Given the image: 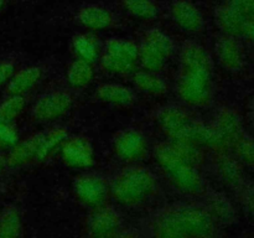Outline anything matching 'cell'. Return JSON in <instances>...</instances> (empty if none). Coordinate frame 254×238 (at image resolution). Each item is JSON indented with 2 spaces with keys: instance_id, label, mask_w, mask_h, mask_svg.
<instances>
[{
  "instance_id": "cell-1",
  "label": "cell",
  "mask_w": 254,
  "mask_h": 238,
  "mask_svg": "<svg viewBox=\"0 0 254 238\" xmlns=\"http://www.w3.org/2000/svg\"><path fill=\"white\" fill-rule=\"evenodd\" d=\"M218 225L203 205L175 203L166 206L151 217L149 230L161 238L212 237Z\"/></svg>"
},
{
  "instance_id": "cell-2",
  "label": "cell",
  "mask_w": 254,
  "mask_h": 238,
  "mask_svg": "<svg viewBox=\"0 0 254 238\" xmlns=\"http://www.w3.org/2000/svg\"><path fill=\"white\" fill-rule=\"evenodd\" d=\"M156 188L158 182L153 171L135 163L118 171L109 183L114 200L128 207L145 203L155 195Z\"/></svg>"
},
{
  "instance_id": "cell-3",
  "label": "cell",
  "mask_w": 254,
  "mask_h": 238,
  "mask_svg": "<svg viewBox=\"0 0 254 238\" xmlns=\"http://www.w3.org/2000/svg\"><path fill=\"white\" fill-rule=\"evenodd\" d=\"M154 158L159 168L179 192L188 196H201L205 193L206 183L198 168L180 158L169 141H163L155 145Z\"/></svg>"
},
{
  "instance_id": "cell-4",
  "label": "cell",
  "mask_w": 254,
  "mask_h": 238,
  "mask_svg": "<svg viewBox=\"0 0 254 238\" xmlns=\"http://www.w3.org/2000/svg\"><path fill=\"white\" fill-rule=\"evenodd\" d=\"M176 92L188 106L195 108L210 106L213 97L212 72L181 69L176 82Z\"/></svg>"
},
{
  "instance_id": "cell-5",
  "label": "cell",
  "mask_w": 254,
  "mask_h": 238,
  "mask_svg": "<svg viewBox=\"0 0 254 238\" xmlns=\"http://www.w3.org/2000/svg\"><path fill=\"white\" fill-rule=\"evenodd\" d=\"M195 119L185 108L176 104L163 107L156 114V123L169 140H190Z\"/></svg>"
},
{
  "instance_id": "cell-6",
  "label": "cell",
  "mask_w": 254,
  "mask_h": 238,
  "mask_svg": "<svg viewBox=\"0 0 254 238\" xmlns=\"http://www.w3.org/2000/svg\"><path fill=\"white\" fill-rule=\"evenodd\" d=\"M73 106V97L64 89H55L42 94L34 103L31 108V116L35 120L52 121L61 118Z\"/></svg>"
},
{
  "instance_id": "cell-7",
  "label": "cell",
  "mask_w": 254,
  "mask_h": 238,
  "mask_svg": "<svg viewBox=\"0 0 254 238\" xmlns=\"http://www.w3.org/2000/svg\"><path fill=\"white\" fill-rule=\"evenodd\" d=\"M113 149L121 160L134 164L145 158L148 153V141L140 130L126 128L119 130L114 136Z\"/></svg>"
},
{
  "instance_id": "cell-8",
  "label": "cell",
  "mask_w": 254,
  "mask_h": 238,
  "mask_svg": "<svg viewBox=\"0 0 254 238\" xmlns=\"http://www.w3.org/2000/svg\"><path fill=\"white\" fill-rule=\"evenodd\" d=\"M73 191L82 203L92 208L104 205L111 193L109 183L97 174L77 176L73 181Z\"/></svg>"
},
{
  "instance_id": "cell-9",
  "label": "cell",
  "mask_w": 254,
  "mask_h": 238,
  "mask_svg": "<svg viewBox=\"0 0 254 238\" xmlns=\"http://www.w3.org/2000/svg\"><path fill=\"white\" fill-rule=\"evenodd\" d=\"M87 230L93 237H116L123 230V221L116 208L104 203L89 213Z\"/></svg>"
},
{
  "instance_id": "cell-10",
  "label": "cell",
  "mask_w": 254,
  "mask_h": 238,
  "mask_svg": "<svg viewBox=\"0 0 254 238\" xmlns=\"http://www.w3.org/2000/svg\"><path fill=\"white\" fill-rule=\"evenodd\" d=\"M217 61L226 71L240 72L245 67L246 54L243 45L238 37L222 34L215 44Z\"/></svg>"
},
{
  "instance_id": "cell-11",
  "label": "cell",
  "mask_w": 254,
  "mask_h": 238,
  "mask_svg": "<svg viewBox=\"0 0 254 238\" xmlns=\"http://www.w3.org/2000/svg\"><path fill=\"white\" fill-rule=\"evenodd\" d=\"M212 124L221 135V138L227 144L230 151L233 144L246 133L242 117L236 109L231 108V107L218 108L216 111L215 117H213Z\"/></svg>"
},
{
  "instance_id": "cell-12",
  "label": "cell",
  "mask_w": 254,
  "mask_h": 238,
  "mask_svg": "<svg viewBox=\"0 0 254 238\" xmlns=\"http://www.w3.org/2000/svg\"><path fill=\"white\" fill-rule=\"evenodd\" d=\"M64 163L73 168H89L94 163V150L84 136H67L60 146Z\"/></svg>"
},
{
  "instance_id": "cell-13",
  "label": "cell",
  "mask_w": 254,
  "mask_h": 238,
  "mask_svg": "<svg viewBox=\"0 0 254 238\" xmlns=\"http://www.w3.org/2000/svg\"><path fill=\"white\" fill-rule=\"evenodd\" d=\"M213 166L217 178L235 192L245 183L246 176L243 165L231 151L215 154Z\"/></svg>"
},
{
  "instance_id": "cell-14",
  "label": "cell",
  "mask_w": 254,
  "mask_h": 238,
  "mask_svg": "<svg viewBox=\"0 0 254 238\" xmlns=\"http://www.w3.org/2000/svg\"><path fill=\"white\" fill-rule=\"evenodd\" d=\"M203 196H205L203 206H205L206 210L208 211L211 217L216 221L217 225L230 226L236 222V220H237L236 208L225 193L206 190Z\"/></svg>"
},
{
  "instance_id": "cell-15",
  "label": "cell",
  "mask_w": 254,
  "mask_h": 238,
  "mask_svg": "<svg viewBox=\"0 0 254 238\" xmlns=\"http://www.w3.org/2000/svg\"><path fill=\"white\" fill-rule=\"evenodd\" d=\"M42 136H44V131H40L34 135H30L29 138L24 139V140H19L12 148H10L5 153L6 154L7 169L20 168V166L32 161L34 159L36 160Z\"/></svg>"
},
{
  "instance_id": "cell-16",
  "label": "cell",
  "mask_w": 254,
  "mask_h": 238,
  "mask_svg": "<svg viewBox=\"0 0 254 238\" xmlns=\"http://www.w3.org/2000/svg\"><path fill=\"white\" fill-rule=\"evenodd\" d=\"M171 16L179 27L188 32H198L203 29V17L200 10L188 0H178L171 6Z\"/></svg>"
},
{
  "instance_id": "cell-17",
  "label": "cell",
  "mask_w": 254,
  "mask_h": 238,
  "mask_svg": "<svg viewBox=\"0 0 254 238\" xmlns=\"http://www.w3.org/2000/svg\"><path fill=\"white\" fill-rule=\"evenodd\" d=\"M181 68L212 72V59L203 46L195 41L184 42L180 50Z\"/></svg>"
},
{
  "instance_id": "cell-18",
  "label": "cell",
  "mask_w": 254,
  "mask_h": 238,
  "mask_svg": "<svg viewBox=\"0 0 254 238\" xmlns=\"http://www.w3.org/2000/svg\"><path fill=\"white\" fill-rule=\"evenodd\" d=\"M42 71L37 66H29L15 71L5 86V96H25L37 84Z\"/></svg>"
},
{
  "instance_id": "cell-19",
  "label": "cell",
  "mask_w": 254,
  "mask_h": 238,
  "mask_svg": "<svg viewBox=\"0 0 254 238\" xmlns=\"http://www.w3.org/2000/svg\"><path fill=\"white\" fill-rule=\"evenodd\" d=\"M96 96L99 101L114 106L128 107L135 102V93L133 89L121 83H104L97 88Z\"/></svg>"
},
{
  "instance_id": "cell-20",
  "label": "cell",
  "mask_w": 254,
  "mask_h": 238,
  "mask_svg": "<svg viewBox=\"0 0 254 238\" xmlns=\"http://www.w3.org/2000/svg\"><path fill=\"white\" fill-rule=\"evenodd\" d=\"M215 17L216 24L220 27L222 34L241 39L243 26H245V22L247 19H245L240 12L236 11L230 5L225 4L216 9Z\"/></svg>"
},
{
  "instance_id": "cell-21",
  "label": "cell",
  "mask_w": 254,
  "mask_h": 238,
  "mask_svg": "<svg viewBox=\"0 0 254 238\" xmlns=\"http://www.w3.org/2000/svg\"><path fill=\"white\" fill-rule=\"evenodd\" d=\"M77 20L84 27L91 30H104L113 22L112 14L98 5H88L82 7L77 14Z\"/></svg>"
},
{
  "instance_id": "cell-22",
  "label": "cell",
  "mask_w": 254,
  "mask_h": 238,
  "mask_svg": "<svg viewBox=\"0 0 254 238\" xmlns=\"http://www.w3.org/2000/svg\"><path fill=\"white\" fill-rule=\"evenodd\" d=\"M133 82L139 91L150 96H163L168 91V84L163 77L159 76L158 72L144 68L140 71H134Z\"/></svg>"
},
{
  "instance_id": "cell-23",
  "label": "cell",
  "mask_w": 254,
  "mask_h": 238,
  "mask_svg": "<svg viewBox=\"0 0 254 238\" xmlns=\"http://www.w3.org/2000/svg\"><path fill=\"white\" fill-rule=\"evenodd\" d=\"M21 235V213L16 206L6 205L0 211V238H16Z\"/></svg>"
},
{
  "instance_id": "cell-24",
  "label": "cell",
  "mask_w": 254,
  "mask_h": 238,
  "mask_svg": "<svg viewBox=\"0 0 254 238\" xmlns=\"http://www.w3.org/2000/svg\"><path fill=\"white\" fill-rule=\"evenodd\" d=\"M93 67L92 63L84 60L76 59L67 69V81L73 88H84L93 79Z\"/></svg>"
},
{
  "instance_id": "cell-25",
  "label": "cell",
  "mask_w": 254,
  "mask_h": 238,
  "mask_svg": "<svg viewBox=\"0 0 254 238\" xmlns=\"http://www.w3.org/2000/svg\"><path fill=\"white\" fill-rule=\"evenodd\" d=\"M138 51L139 46L130 40L111 39L104 45V52L134 64L138 62Z\"/></svg>"
},
{
  "instance_id": "cell-26",
  "label": "cell",
  "mask_w": 254,
  "mask_h": 238,
  "mask_svg": "<svg viewBox=\"0 0 254 238\" xmlns=\"http://www.w3.org/2000/svg\"><path fill=\"white\" fill-rule=\"evenodd\" d=\"M72 49L76 54L77 59L93 63L99 56L98 41L94 36L89 34H79L72 40Z\"/></svg>"
},
{
  "instance_id": "cell-27",
  "label": "cell",
  "mask_w": 254,
  "mask_h": 238,
  "mask_svg": "<svg viewBox=\"0 0 254 238\" xmlns=\"http://www.w3.org/2000/svg\"><path fill=\"white\" fill-rule=\"evenodd\" d=\"M171 148L176 151L180 158L190 163L191 165L198 166L205 161V149L190 140H168Z\"/></svg>"
},
{
  "instance_id": "cell-28",
  "label": "cell",
  "mask_w": 254,
  "mask_h": 238,
  "mask_svg": "<svg viewBox=\"0 0 254 238\" xmlns=\"http://www.w3.org/2000/svg\"><path fill=\"white\" fill-rule=\"evenodd\" d=\"M67 136H68L67 130L64 128H61V126L44 131V136H42L39 153L36 155V160L41 161L49 158L57 148L62 145V143L66 140Z\"/></svg>"
},
{
  "instance_id": "cell-29",
  "label": "cell",
  "mask_w": 254,
  "mask_h": 238,
  "mask_svg": "<svg viewBox=\"0 0 254 238\" xmlns=\"http://www.w3.org/2000/svg\"><path fill=\"white\" fill-rule=\"evenodd\" d=\"M166 60L168 59L164 55H161L158 50H155L146 42L141 41V44L139 45L138 62L144 69L153 72L161 71Z\"/></svg>"
},
{
  "instance_id": "cell-30",
  "label": "cell",
  "mask_w": 254,
  "mask_h": 238,
  "mask_svg": "<svg viewBox=\"0 0 254 238\" xmlns=\"http://www.w3.org/2000/svg\"><path fill=\"white\" fill-rule=\"evenodd\" d=\"M231 153L243 165L254 169V136L246 131L231 148Z\"/></svg>"
},
{
  "instance_id": "cell-31",
  "label": "cell",
  "mask_w": 254,
  "mask_h": 238,
  "mask_svg": "<svg viewBox=\"0 0 254 238\" xmlns=\"http://www.w3.org/2000/svg\"><path fill=\"white\" fill-rule=\"evenodd\" d=\"M25 96H5L0 102V121L15 123L25 109Z\"/></svg>"
},
{
  "instance_id": "cell-32",
  "label": "cell",
  "mask_w": 254,
  "mask_h": 238,
  "mask_svg": "<svg viewBox=\"0 0 254 238\" xmlns=\"http://www.w3.org/2000/svg\"><path fill=\"white\" fill-rule=\"evenodd\" d=\"M144 42L149 44L150 46H153L154 49L158 50L161 55L169 59L170 55L174 51V42L171 40V37L169 35H166L165 32L161 31L160 29H150L145 32L144 35Z\"/></svg>"
},
{
  "instance_id": "cell-33",
  "label": "cell",
  "mask_w": 254,
  "mask_h": 238,
  "mask_svg": "<svg viewBox=\"0 0 254 238\" xmlns=\"http://www.w3.org/2000/svg\"><path fill=\"white\" fill-rule=\"evenodd\" d=\"M128 12L141 19H151L158 15V7L153 0H123Z\"/></svg>"
},
{
  "instance_id": "cell-34",
  "label": "cell",
  "mask_w": 254,
  "mask_h": 238,
  "mask_svg": "<svg viewBox=\"0 0 254 238\" xmlns=\"http://www.w3.org/2000/svg\"><path fill=\"white\" fill-rule=\"evenodd\" d=\"M101 66L104 71L113 74H128L134 72V68H135L134 63L118 59V57L107 54V52H104L103 56H102Z\"/></svg>"
},
{
  "instance_id": "cell-35",
  "label": "cell",
  "mask_w": 254,
  "mask_h": 238,
  "mask_svg": "<svg viewBox=\"0 0 254 238\" xmlns=\"http://www.w3.org/2000/svg\"><path fill=\"white\" fill-rule=\"evenodd\" d=\"M20 140L15 123L0 121V151L9 150Z\"/></svg>"
},
{
  "instance_id": "cell-36",
  "label": "cell",
  "mask_w": 254,
  "mask_h": 238,
  "mask_svg": "<svg viewBox=\"0 0 254 238\" xmlns=\"http://www.w3.org/2000/svg\"><path fill=\"white\" fill-rule=\"evenodd\" d=\"M241 205L250 213L251 217L254 218V182L253 181H245L242 186L236 191Z\"/></svg>"
},
{
  "instance_id": "cell-37",
  "label": "cell",
  "mask_w": 254,
  "mask_h": 238,
  "mask_svg": "<svg viewBox=\"0 0 254 238\" xmlns=\"http://www.w3.org/2000/svg\"><path fill=\"white\" fill-rule=\"evenodd\" d=\"M15 71H16V64L14 60L7 59V57L0 59V88L6 86Z\"/></svg>"
},
{
  "instance_id": "cell-38",
  "label": "cell",
  "mask_w": 254,
  "mask_h": 238,
  "mask_svg": "<svg viewBox=\"0 0 254 238\" xmlns=\"http://www.w3.org/2000/svg\"><path fill=\"white\" fill-rule=\"evenodd\" d=\"M241 39L246 40V41L250 42V44L254 45V19L246 20Z\"/></svg>"
},
{
  "instance_id": "cell-39",
  "label": "cell",
  "mask_w": 254,
  "mask_h": 238,
  "mask_svg": "<svg viewBox=\"0 0 254 238\" xmlns=\"http://www.w3.org/2000/svg\"><path fill=\"white\" fill-rule=\"evenodd\" d=\"M248 120H250L251 126H252L254 131V96L250 101V104H248Z\"/></svg>"
},
{
  "instance_id": "cell-40",
  "label": "cell",
  "mask_w": 254,
  "mask_h": 238,
  "mask_svg": "<svg viewBox=\"0 0 254 238\" xmlns=\"http://www.w3.org/2000/svg\"><path fill=\"white\" fill-rule=\"evenodd\" d=\"M6 169V154H5V151H0V178H1Z\"/></svg>"
},
{
  "instance_id": "cell-41",
  "label": "cell",
  "mask_w": 254,
  "mask_h": 238,
  "mask_svg": "<svg viewBox=\"0 0 254 238\" xmlns=\"http://www.w3.org/2000/svg\"><path fill=\"white\" fill-rule=\"evenodd\" d=\"M4 4H5V0H0V11H1L2 7H4Z\"/></svg>"
}]
</instances>
